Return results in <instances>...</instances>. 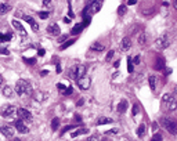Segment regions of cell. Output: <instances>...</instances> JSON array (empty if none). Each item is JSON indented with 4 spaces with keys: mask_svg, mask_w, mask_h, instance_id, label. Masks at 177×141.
I'll list each match as a JSON object with an SVG mask.
<instances>
[{
    "mask_svg": "<svg viewBox=\"0 0 177 141\" xmlns=\"http://www.w3.org/2000/svg\"><path fill=\"white\" fill-rule=\"evenodd\" d=\"M127 101L126 100H122L119 103V105H118V112H120V114H123V112H126V109H127Z\"/></svg>",
    "mask_w": 177,
    "mask_h": 141,
    "instance_id": "cell-18",
    "label": "cell"
},
{
    "mask_svg": "<svg viewBox=\"0 0 177 141\" xmlns=\"http://www.w3.org/2000/svg\"><path fill=\"white\" fill-rule=\"evenodd\" d=\"M163 68H165V61H163V58H162V57L156 58V62H155V69L162 70Z\"/></svg>",
    "mask_w": 177,
    "mask_h": 141,
    "instance_id": "cell-20",
    "label": "cell"
},
{
    "mask_svg": "<svg viewBox=\"0 0 177 141\" xmlns=\"http://www.w3.org/2000/svg\"><path fill=\"white\" fill-rule=\"evenodd\" d=\"M73 43H75V40H73V39H71V40H68V42H65V43L61 46V50H65V49H68V47H69V46H72Z\"/></svg>",
    "mask_w": 177,
    "mask_h": 141,
    "instance_id": "cell-30",
    "label": "cell"
},
{
    "mask_svg": "<svg viewBox=\"0 0 177 141\" xmlns=\"http://www.w3.org/2000/svg\"><path fill=\"white\" fill-rule=\"evenodd\" d=\"M148 82H150V87H151L152 91H155V89H156V77L154 76V75H151V76L148 77Z\"/></svg>",
    "mask_w": 177,
    "mask_h": 141,
    "instance_id": "cell-21",
    "label": "cell"
},
{
    "mask_svg": "<svg viewBox=\"0 0 177 141\" xmlns=\"http://www.w3.org/2000/svg\"><path fill=\"white\" fill-rule=\"evenodd\" d=\"M118 75H119V72H115V73H114V75H112V79H115V77H116V76H118Z\"/></svg>",
    "mask_w": 177,
    "mask_h": 141,
    "instance_id": "cell-50",
    "label": "cell"
},
{
    "mask_svg": "<svg viewBox=\"0 0 177 141\" xmlns=\"http://www.w3.org/2000/svg\"><path fill=\"white\" fill-rule=\"evenodd\" d=\"M156 129H158V123H156V122H154V123H152V130L155 131Z\"/></svg>",
    "mask_w": 177,
    "mask_h": 141,
    "instance_id": "cell-44",
    "label": "cell"
},
{
    "mask_svg": "<svg viewBox=\"0 0 177 141\" xmlns=\"http://www.w3.org/2000/svg\"><path fill=\"white\" fill-rule=\"evenodd\" d=\"M137 3V0H129L127 1V6H133V4H136Z\"/></svg>",
    "mask_w": 177,
    "mask_h": 141,
    "instance_id": "cell-42",
    "label": "cell"
},
{
    "mask_svg": "<svg viewBox=\"0 0 177 141\" xmlns=\"http://www.w3.org/2000/svg\"><path fill=\"white\" fill-rule=\"evenodd\" d=\"M86 141H97V138H95V137H90V138L86 140Z\"/></svg>",
    "mask_w": 177,
    "mask_h": 141,
    "instance_id": "cell-49",
    "label": "cell"
},
{
    "mask_svg": "<svg viewBox=\"0 0 177 141\" xmlns=\"http://www.w3.org/2000/svg\"><path fill=\"white\" fill-rule=\"evenodd\" d=\"M145 131H147V126H145V123H143V125H140L139 129H137V136H139V137H143V136L145 134Z\"/></svg>",
    "mask_w": 177,
    "mask_h": 141,
    "instance_id": "cell-23",
    "label": "cell"
},
{
    "mask_svg": "<svg viewBox=\"0 0 177 141\" xmlns=\"http://www.w3.org/2000/svg\"><path fill=\"white\" fill-rule=\"evenodd\" d=\"M51 0H43V6H50Z\"/></svg>",
    "mask_w": 177,
    "mask_h": 141,
    "instance_id": "cell-45",
    "label": "cell"
},
{
    "mask_svg": "<svg viewBox=\"0 0 177 141\" xmlns=\"http://www.w3.org/2000/svg\"><path fill=\"white\" fill-rule=\"evenodd\" d=\"M132 49V40L130 38H123L120 42V50L122 51H129Z\"/></svg>",
    "mask_w": 177,
    "mask_h": 141,
    "instance_id": "cell-12",
    "label": "cell"
},
{
    "mask_svg": "<svg viewBox=\"0 0 177 141\" xmlns=\"http://www.w3.org/2000/svg\"><path fill=\"white\" fill-rule=\"evenodd\" d=\"M57 87H58V89H60V90H64V89H65V86H64V84H61V83L58 84Z\"/></svg>",
    "mask_w": 177,
    "mask_h": 141,
    "instance_id": "cell-47",
    "label": "cell"
},
{
    "mask_svg": "<svg viewBox=\"0 0 177 141\" xmlns=\"http://www.w3.org/2000/svg\"><path fill=\"white\" fill-rule=\"evenodd\" d=\"M17 115L21 118V120H31L32 119V114L25 108H18L17 109Z\"/></svg>",
    "mask_w": 177,
    "mask_h": 141,
    "instance_id": "cell-9",
    "label": "cell"
},
{
    "mask_svg": "<svg viewBox=\"0 0 177 141\" xmlns=\"http://www.w3.org/2000/svg\"><path fill=\"white\" fill-rule=\"evenodd\" d=\"M162 125L165 126V129L170 133V134H176L177 133V125L174 120H172V119H169V118H163L162 119Z\"/></svg>",
    "mask_w": 177,
    "mask_h": 141,
    "instance_id": "cell-4",
    "label": "cell"
},
{
    "mask_svg": "<svg viewBox=\"0 0 177 141\" xmlns=\"http://www.w3.org/2000/svg\"><path fill=\"white\" fill-rule=\"evenodd\" d=\"M0 54H4V55H8L10 51L7 50V47H0Z\"/></svg>",
    "mask_w": 177,
    "mask_h": 141,
    "instance_id": "cell-37",
    "label": "cell"
},
{
    "mask_svg": "<svg viewBox=\"0 0 177 141\" xmlns=\"http://www.w3.org/2000/svg\"><path fill=\"white\" fill-rule=\"evenodd\" d=\"M169 109H170V111H174V109H176V101H174V103H172L170 105H169Z\"/></svg>",
    "mask_w": 177,
    "mask_h": 141,
    "instance_id": "cell-41",
    "label": "cell"
},
{
    "mask_svg": "<svg viewBox=\"0 0 177 141\" xmlns=\"http://www.w3.org/2000/svg\"><path fill=\"white\" fill-rule=\"evenodd\" d=\"M151 141H162V136H161V134H155L154 137H152Z\"/></svg>",
    "mask_w": 177,
    "mask_h": 141,
    "instance_id": "cell-40",
    "label": "cell"
},
{
    "mask_svg": "<svg viewBox=\"0 0 177 141\" xmlns=\"http://www.w3.org/2000/svg\"><path fill=\"white\" fill-rule=\"evenodd\" d=\"M13 39V33H0V42H8Z\"/></svg>",
    "mask_w": 177,
    "mask_h": 141,
    "instance_id": "cell-25",
    "label": "cell"
},
{
    "mask_svg": "<svg viewBox=\"0 0 177 141\" xmlns=\"http://www.w3.org/2000/svg\"><path fill=\"white\" fill-rule=\"evenodd\" d=\"M172 40H170V36L166 33V35H162V36H159L156 39V42H155V46L161 49V50H165V49H167L169 46H170Z\"/></svg>",
    "mask_w": 177,
    "mask_h": 141,
    "instance_id": "cell-3",
    "label": "cell"
},
{
    "mask_svg": "<svg viewBox=\"0 0 177 141\" xmlns=\"http://www.w3.org/2000/svg\"><path fill=\"white\" fill-rule=\"evenodd\" d=\"M84 28V25H83V22L82 24H78V25H75V28H72V31H71V33L72 35H76V33H79V32H82V29Z\"/></svg>",
    "mask_w": 177,
    "mask_h": 141,
    "instance_id": "cell-24",
    "label": "cell"
},
{
    "mask_svg": "<svg viewBox=\"0 0 177 141\" xmlns=\"http://www.w3.org/2000/svg\"><path fill=\"white\" fill-rule=\"evenodd\" d=\"M51 129H53L54 131L60 129V119H58V118H54V119L51 120Z\"/></svg>",
    "mask_w": 177,
    "mask_h": 141,
    "instance_id": "cell-27",
    "label": "cell"
},
{
    "mask_svg": "<svg viewBox=\"0 0 177 141\" xmlns=\"http://www.w3.org/2000/svg\"><path fill=\"white\" fill-rule=\"evenodd\" d=\"M14 131H15V129L11 126V125H0V133L4 136V137H13L14 136Z\"/></svg>",
    "mask_w": 177,
    "mask_h": 141,
    "instance_id": "cell-7",
    "label": "cell"
},
{
    "mask_svg": "<svg viewBox=\"0 0 177 141\" xmlns=\"http://www.w3.org/2000/svg\"><path fill=\"white\" fill-rule=\"evenodd\" d=\"M112 118H107V116H101V118H98V120H97V125L100 126V125H107V123H112Z\"/></svg>",
    "mask_w": 177,
    "mask_h": 141,
    "instance_id": "cell-19",
    "label": "cell"
},
{
    "mask_svg": "<svg viewBox=\"0 0 177 141\" xmlns=\"http://www.w3.org/2000/svg\"><path fill=\"white\" fill-rule=\"evenodd\" d=\"M76 83H78V86H79V89L89 90L90 89V86H91V79L87 77V76H82L76 80Z\"/></svg>",
    "mask_w": 177,
    "mask_h": 141,
    "instance_id": "cell-6",
    "label": "cell"
},
{
    "mask_svg": "<svg viewBox=\"0 0 177 141\" xmlns=\"http://www.w3.org/2000/svg\"><path fill=\"white\" fill-rule=\"evenodd\" d=\"M47 32L50 33V35H53V36H58L61 31H60V26L57 24H51V25L47 26Z\"/></svg>",
    "mask_w": 177,
    "mask_h": 141,
    "instance_id": "cell-13",
    "label": "cell"
},
{
    "mask_svg": "<svg viewBox=\"0 0 177 141\" xmlns=\"http://www.w3.org/2000/svg\"><path fill=\"white\" fill-rule=\"evenodd\" d=\"M33 98H35L38 103H42V101H44V100L47 98V94H44L43 91H36V93H33Z\"/></svg>",
    "mask_w": 177,
    "mask_h": 141,
    "instance_id": "cell-15",
    "label": "cell"
},
{
    "mask_svg": "<svg viewBox=\"0 0 177 141\" xmlns=\"http://www.w3.org/2000/svg\"><path fill=\"white\" fill-rule=\"evenodd\" d=\"M114 50H111V51H108V54H107V57H105V61H111V58L114 57Z\"/></svg>",
    "mask_w": 177,
    "mask_h": 141,
    "instance_id": "cell-36",
    "label": "cell"
},
{
    "mask_svg": "<svg viewBox=\"0 0 177 141\" xmlns=\"http://www.w3.org/2000/svg\"><path fill=\"white\" fill-rule=\"evenodd\" d=\"M14 141H22V140H19V138H14Z\"/></svg>",
    "mask_w": 177,
    "mask_h": 141,
    "instance_id": "cell-54",
    "label": "cell"
},
{
    "mask_svg": "<svg viewBox=\"0 0 177 141\" xmlns=\"http://www.w3.org/2000/svg\"><path fill=\"white\" fill-rule=\"evenodd\" d=\"M64 40H67V35H64V36L60 38V42H64Z\"/></svg>",
    "mask_w": 177,
    "mask_h": 141,
    "instance_id": "cell-46",
    "label": "cell"
},
{
    "mask_svg": "<svg viewBox=\"0 0 177 141\" xmlns=\"http://www.w3.org/2000/svg\"><path fill=\"white\" fill-rule=\"evenodd\" d=\"M84 73H86V66L84 65H73L69 70V76L72 79H75V80H78L79 77L84 76Z\"/></svg>",
    "mask_w": 177,
    "mask_h": 141,
    "instance_id": "cell-2",
    "label": "cell"
},
{
    "mask_svg": "<svg viewBox=\"0 0 177 141\" xmlns=\"http://www.w3.org/2000/svg\"><path fill=\"white\" fill-rule=\"evenodd\" d=\"M24 60H25V62L26 64H35V62H36V58H24Z\"/></svg>",
    "mask_w": 177,
    "mask_h": 141,
    "instance_id": "cell-38",
    "label": "cell"
},
{
    "mask_svg": "<svg viewBox=\"0 0 177 141\" xmlns=\"http://www.w3.org/2000/svg\"><path fill=\"white\" fill-rule=\"evenodd\" d=\"M126 10H127V7H126V6H120L119 8H118V14H120V15H122V14L126 13Z\"/></svg>",
    "mask_w": 177,
    "mask_h": 141,
    "instance_id": "cell-34",
    "label": "cell"
},
{
    "mask_svg": "<svg viewBox=\"0 0 177 141\" xmlns=\"http://www.w3.org/2000/svg\"><path fill=\"white\" fill-rule=\"evenodd\" d=\"M102 6V0H93V3L90 4V7H89V10H90V13H98L100 11V8H101Z\"/></svg>",
    "mask_w": 177,
    "mask_h": 141,
    "instance_id": "cell-11",
    "label": "cell"
},
{
    "mask_svg": "<svg viewBox=\"0 0 177 141\" xmlns=\"http://www.w3.org/2000/svg\"><path fill=\"white\" fill-rule=\"evenodd\" d=\"M17 114V108L14 107V105H4L3 108L0 109V115L3 116V118H13L14 115Z\"/></svg>",
    "mask_w": 177,
    "mask_h": 141,
    "instance_id": "cell-5",
    "label": "cell"
},
{
    "mask_svg": "<svg viewBox=\"0 0 177 141\" xmlns=\"http://www.w3.org/2000/svg\"><path fill=\"white\" fill-rule=\"evenodd\" d=\"M87 133H89L87 129H79V130L73 131V133L71 134V137H72V138H75V137H78V136H80V134H87Z\"/></svg>",
    "mask_w": 177,
    "mask_h": 141,
    "instance_id": "cell-22",
    "label": "cell"
},
{
    "mask_svg": "<svg viewBox=\"0 0 177 141\" xmlns=\"http://www.w3.org/2000/svg\"><path fill=\"white\" fill-rule=\"evenodd\" d=\"M10 4H7V3H1L0 4V14H6L7 11H10Z\"/></svg>",
    "mask_w": 177,
    "mask_h": 141,
    "instance_id": "cell-26",
    "label": "cell"
},
{
    "mask_svg": "<svg viewBox=\"0 0 177 141\" xmlns=\"http://www.w3.org/2000/svg\"><path fill=\"white\" fill-rule=\"evenodd\" d=\"M91 50H94V51H102L104 50V46L100 44V43H93L91 44Z\"/></svg>",
    "mask_w": 177,
    "mask_h": 141,
    "instance_id": "cell-28",
    "label": "cell"
},
{
    "mask_svg": "<svg viewBox=\"0 0 177 141\" xmlns=\"http://www.w3.org/2000/svg\"><path fill=\"white\" fill-rule=\"evenodd\" d=\"M139 105H137V104H134V105H133V112H132V115L133 116H136L137 115V112H139Z\"/></svg>",
    "mask_w": 177,
    "mask_h": 141,
    "instance_id": "cell-35",
    "label": "cell"
},
{
    "mask_svg": "<svg viewBox=\"0 0 177 141\" xmlns=\"http://www.w3.org/2000/svg\"><path fill=\"white\" fill-rule=\"evenodd\" d=\"M132 60H133V58H132ZM140 62H141V57H140V55H136V57H134V60H133V64L139 65Z\"/></svg>",
    "mask_w": 177,
    "mask_h": 141,
    "instance_id": "cell-39",
    "label": "cell"
},
{
    "mask_svg": "<svg viewBox=\"0 0 177 141\" xmlns=\"http://www.w3.org/2000/svg\"><path fill=\"white\" fill-rule=\"evenodd\" d=\"M18 17H21V18L25 19L26 22H28V24L31 25L32 31H35V32H38V31H39V24H38V22H36V21H35L33 18H32V17H29V15H25V14H22V15L19 14Z\"/></svg>",
    "mask_w": 177,
    "mask_h": 141,
    "instance_id": "cell-8",
    "label": "cell"
},
{
    "mask_svg": "<svg viewBox=\"0 0 177 141\" xmlns=\"http://www.w3.org/2000/svg\"><path fill=\"white\" fill-rule=\"evenodd\" d=\"M127 70L132 73L133 72V62H132V57H129L127 58Z\"/></svg>",
    "mask_w": 177,
    "mask_h": 141,
    "instance_id": "cell-31",
    "label": "cell"
},
{
    "mask_svg": "<svg viewBox=\"0 0 177 141\" xmlns=\"http://www.w3.org/2000/svg\"><path fill=\"white\" fill-rule=\"evenodd\" d=\"M38 15H39V17H40L42 19L49 18V13H47V11H40V13H38Z\"/></svg>",
    "mask_w": 177,
    "mask_h": 141,
    "instance_id": "cell-32",
    "label": "cell"
},
{
    "mask_svg": "<svg viewBox=\"0 0 177 141\" xmlns=\"http://www.w3.org/2000/svg\"><path fill=\"white\" fill-rule=\"evenodd\" d=\"M47 73H49L47 70H42V72H40V75H42V76H44V75H47Z\"/></svg>",
    "mask_w": 177,
    "mask_h": 141,
    "instance_id": "cell-48",
    "label": "cell"
},
{
    "mask_svg": "<svg viewBox=\"0 0 177 141\" xmlns=\"http://www.w3.org/2000/svg\"><path fill=\"white\" fill-rule=\"evenodd\" d=\"M3 96L7 97V98H10V97H13L14 96V91L13 89L10 87V86H4L3 87Z\"/></svg>",
    "mask_w": 177,
    "mask_h": 141,
    "instance_id": "cell-17",
    "label": "cell"
},
{
    "mask_svg": "<svg viewBox=\"0 0 177 141\" xmlns=\"http://www.w3.org/2000/svg\"><path fill=\"white\" fill-rule=\"evenodd\" d=\"M62 94L64 96H71V94H72V87H68V89L65 87V89L62 90Z\"/></svg>",
    "mask_w": 177,
    "mask_h": 141,
    "instance_id": "cell-33",
    "label": "cell"
},
{
    "mask_svg": "<svg viewBox=\"0 0 177 141\" xmlns=\"http://www.w3.org/2000/svg\"><path fill=\"white\" fill-rule=\"evenodd\" d=\"M3 83V77H1V75H0V84Z\"/></svg>",
    "mask_w": 177,
    "mask_h": 141,
    "instance_id": "cell-53",
    "label": "cell"
},
{
    "mask_svg": "<svg viewBox=\"0 0 177 141\" xmlns=\"http://www.w3.org/2000/svg\"><path fill=\"white\" fill-rule=\"evenodd\" d=\"M114 66H115V68H118V66H119V61H116V62L114 64Z\"/></svg>",
    "mask_w": 177,
    "mask_h": 141,
    "instance_id": "cell-52",
    "label": "cell"
},
{
    "mask_svg": "<svg viewBox=\"0 0 177 141\" xmlns=\"http://www.w3.org/2000/svg\"><path fill=\"white\" fill-rule=\"evenodd\" d=\"M14 126H15L14 129H15L17 131H19V133H24V134H25V133H28V131H29V127H28L25 123H24V120H21V119H19V120H17Z\"/></svg>",
    "mask_w": 177,
    "mask_h": 141,
    "instance_id": "cell-10",
    "label": "cell"
},
{
    "mask_svg": "<svg viewBox=\"0 0 177 141\" xmlns=\"http://www.w3.org/2000/svg\"><path fill=\"white\" fill-rule=\"evenodd\" d=\"M145 42H147V35L145 33H141V35L139 36V44L140 46L145 44Z\"/></svg>",
    "mask_w": 177,
    "mask_h": 141,
    "instance_id": "cell-29",
    "label": "cell"
},
{
    "mask_svg": "<svg viewBox=\"0 0 177 141\" xmlns=\"http://www.w3.org/2000/svg\"><path fill=\"white\" fill-rule=\"evenodd\" d=\"M31 91H32V86L28 80L21 79V80L17 82V84H15V93H17L19 97L26 96V94H29Z\"/></svg>",
    "mask_w": 177,
    "mask_h": 141,
    "instance_id": "cell-1",
    "label": "cell"
},
{
    "mask_svg": "<svg viewBox=\"0 0 177 141\" xmlns=\"http://www.w3.org/2000/svg\"><path fill=\"white\" fill-rule=\"evenodd\" d=\"M13 26L15 28V29H17V31H18L19 33H21V35H22V36H26V31H25V28L22 26V24H19V22L17 21V19H14V21H13Z\"/></svg>",
    "mask_w": 177,
    "mask_h": 141,
    "instance_id": "cell-14",
    "label": "cell"
},
{
    "mask_svg": "<svg viewBox=\"0 0 177 141\" xmlns=\"http://www.w3.org/2000/svg\"><path fill=\"white\" fill-rule=\"evenodd\" d=\"M39 55H44V50H39Z\"/></svg>",
    "mask_w": 177,
    "mask_h": 141,
    "instance_id": "cell-51",
    "label": "cell"
},
{
    "mask_svg": "<svg viewBox=\"0 0 177 141\" xmlns=\"http://www.w3.org/2000/svg\"><path fill=\"white\" fill-rule=\"evenodd\" d=\"M83 104H84V100H83V98H80V100L78 101V107H82Z\"/></svg>",
    "mask_w": 177,
    "mask_h": 141,
    "instance_id": "cell-43",
    "label": "cell"
},
{
    "mask_svg": "<svg viewBox=\"0 0 177 141\" xmlns=\"http://www.w3.org/2000/svg\"><path fill=\"white\" fill-rule=\"evenodd\" d=\"M174 101H176V100H174V97L172 96V94H165V96L162 97V103H163L165 105H167V107H169L172 103H174Z\"/></svg>",
    "mask_w": 177,
    "mask_h": 141,
    "instance_id": "cell-16",
    "label": "cell"
}]
</instances>
